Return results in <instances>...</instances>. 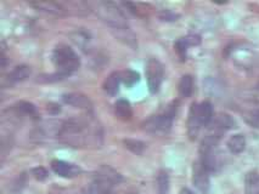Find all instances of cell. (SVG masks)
Segmentation results:
<instances>
[{
    "label": "cell",
    "mask_w": 259,
    "mask_h": 194,
    "mask_svg": "<svg viewBox=\"0 0 259 194\" xmlns=\"http://www.w3.org/2000/svg\"><path fill=\"white\" fill-rule=\"evenodd\" d=\"M57 139L71 147H100L102 129L93 118H73L61 123Z\"/></svg>",
    "instance_id": "6da1fadb"
},
{
    "label": "cell",
    "mask_w": 259,
    "mask_h": 194,
    "mask_svg": "<svg viewBox=\"0 0 259 194\" xmlns=\"http://www.w3.org/2000/svg\"><path fill=\"white\" fill-rule=\"evenodd\" d=\"M93 10L113 31L122 32L129 29L125 15L123 14L118 5L110 2H98L93 4Z\"/></svg>",
    "instance_id": "7a4b0ae2"
},
{
    "label": "cell",
    "mask_w": 259,
    "mask_h": 194,
    "mask_svg": "<svg viewBox=\"0 0 259 194\" xmlns=\"http://www.w3.org/2000/svg\"><path fill=\"white\" fill-rule=\"evenodd\" d=\"M53 62L57 68V73L67 77L76 72L80 66V59L73 49L65 44H60L54 49Z\"/></svg>",
    "instance_id": "3957f363"
},
{
    "label": "cell",
    "mask_w": 259,
    "mask_h": 194,
    "mask_svg": "<svg viewBox=\"0 0 259 194\" xmlns=\"http://www.w3.org/2000/svg\"><path fill=\"white\" fill-rule=\"evenodd\" d=\"M176 113L177 104H169L167 109H164L163 113L147 119L145 124H144V127H145V130L150 131V133H167L171 127Z\"/></svg>",
    "instance_id": "277c9868"
},
{
    "label": "cell",
    "mask_w": 259,
    "mask_h": 194,
    "mask_svg": "<svg viewBox=\"0 0 259 194\" xmlns=\"http://www.w3.org/2000/svg\"><path fill=\"white\" fill-rule=\"evenodd\" d=\"M217 141L218 137L214 135L207 136L203 140L202 146H201V160L202 165L208 171H215L218 168V157H217Z\"/></svg>",
    "instance_id": "5b68a950"
},
{
    "label": "cell",
    "mask_w": 259,
    "mask_h": 194,
    "mask_svg": "<svg viewBox=\"0 0 259 194\" xmlns=\"http://www.w3.org/2000/svg\"><path fill=\"white\" fill-rule=\"evenodd\" d=\"M163 66L156 58H150L146 63V78L149 89L152 94H156L163 82Z\"/></svg>",
    "instance_id": "8992f818"
},
{
    "label": "cell",
    "mask_w": 259,
    "mask_h": 194,
    "mask_svg": "<svg viewBox=\"0 0 259 194\" xmlns=\"http://www.w3.org/2000/svg\"><path fill=\"white\" fill-rule=\"evenodd\" d=\"M71 4L66 5V4H63V3H57V2H33V3H31L32 7L37 9V10L44 11V13H48V14L59 15V16H63V15L70 14L72 11L70 9Z\"/></svg>",
    "instance_id": "52a82bcc"
},
{
    "label": "cell",
    "mask_w": 259,
    "mask_h": 194,
    "mask_svg": "<svg viewBox=\"0 0 259 194\" xmlns=\"http://www.w3.org/2000/svg\"><path fill=\"white\" fill-rule=\"evenodd\" d=\"M209 171L198 160L194 164V184L201 192L207 193L209 189Z\"/></svg>",
    "instance_id": "ba28073f"
},
{
    "label": "cell",
    "mask_w": 259,
    "mask_h": 194,
    "mask_svg": "<svg viewBox=\"0 0 259 194\" xmlns=\"http://www.w3.org/2000/svg\"><path fill=\"white\" fill-rule=\"evenodd\" d=\"M51 169L56 175L65 178H71L80 174V169L74 164L63 162V160H54L51 163Z\"/></svg>",
    "instance_id": "9c48e42d"
},
{
    "label": "cell",
    "mask_w": 259,
    "mask_h": 194,
    "mask_svg": "<svg viewBox=\"0 0 259 194\" xmlns=\"http://www.w3.org/2000/svg\"><path fill=\"white\" fill-rule=\"evenodd\" d=\"M62 100L66 104H70V106L74 107V108L85 109V110H92L93 109L92 101H90L89 97H87L85 95L68 94V95H65V96L62 97Z\"/></svg>",
    "instance_id": "30bf717a"
},
{
    "label": "cell",
    "mask_w": 259,
    "mask_h": 194,
    "mask_svg": "<svg viewBox=\"0 0 259 194\" xmlns=\"http://www.w3.org/2000/svg\"><path fill=\"white\" fill-rule=\"evenodd\" d=\"M201 126H202V123H201L200 118H198L197 114V103H194L190 108L189 112V119H188V133L189 136L191 140H195L200 133Z\"/></svg>",
    "instance_id": "8fae6325"
},
{
    "label": "cell",
    "mask_w": 259,
    "mask_h": 194,
    "mask_svg": "<svg viewBox=\"0 0 259 194\" xmlns=\"http://www.w3.org/2000/svg\"><path fill=\"white\" fill-rule=\"evenodd\" d=\"M197 114L201 123H202V126L203 125H209L214 119L212 103L208 102V101H204V102L197 104Z\"/></svg>",
    "instance_id": "7c38bea8"
},
{
    "label": "cell",
    "mask_w": 259,
    "mask_h": 194,
    "mask_svg": "<svg viewBox=\"0 0 259 194\" xmlns=\"http://www.w3.org/2000/svg\"><path fill=\"white\" fill-rule=\"evenodd\" d=\"M122 82V77H120V73H112L111 76L105 80L104 83V90L107 92L108 95L113 96L116 95L119 90V84Z\"/></svg>",
    "instance_id": "4fadbf2b"
},
{
    "label": "cell",
    "mask_w": 259,
    "mask_h": 194,
    "mask_svg": "<svg viewBox=\"0 0 259 194\" xmlns=\"http://www.w3.org/2000/svg\"><path fill=\"white\" fill-rule=\"evenodd\" d=\"M228 148L231 153L234 154H240L245 151L246 148V139L245 136L237 134L230 137V140L228 141Z\"/></svg>",
    "instance_id": "5bb4252c"
},
{
    "label": "cell",
    "mask_w": 259,
    "mask_h": 194,
    "mask_svg": "<svg viewBox=\"0 0 259 194\" xmlns=\"http://www.w3.org/2000/svg\"><path fill=\"white\" fill-rule=\"evenodd\" d=\"M13 109L17 115H25L29 116V118H37L38 116V112L35 106L29 102H19L17 104H15Z\"/></svg>",
    "instance_id": "9a60e30c"
},
{
    "label": "cell",
    "mask_w": 259,
    "mask_h": 194,
    "mask_svg": "<svg viewBox=\"0 0 259 194\" xmlns=\"http://www.w3.org/2000/svg\"><path fill=\"white\" fill-rule=\"evenodd\" d=\"M114 113L118 116L119 119H123V120H129L132 118V107L131 103L125 100H119L117 101L116 104H114Z\"/></svg>",
    "instance_id": "2e32d148"
},
{
    "label": "cell",
    "mask_w": 259,
    "mask_h": 194,
    "mask_svg": "<svg viewBox=\"0 0 259 194\" xmlns=\"http://www.w3.org/2000/svg\"><path fill=\"white\" fill-rule=\"evenodd\" d=\"M212 123L217 131H225L235 126V120L228 114H219L215 119H213Z\"/></svg>",
    "instance_id": "e0dca14e"
},
{
    "label": "cell",
    "mask_w": 259,
    "mask_h": 194,
    "mask_svg": "<svg viewBox=\"0 0 259 194\" xmlns=\"http://www.w3.org/2000/svg\"><path fill=\"white\" fill-rule=\"evenodd\" d=\"M31 76V70L27 66H19V67L14 68L11 73L9 74V82L19 83L26 80L27 78Z\"/></svg>",
    "instance_id": "ac0fdd59"
},
{
    "label": "cell",
    "mask_w": 259,
    "mask_h": 194,
    "mask_svg": "<svg viewBox=\"0 0 259 194\" xmlns=\"http://www.w3.org/2000/svg\"><path fill=\"white\" fill-rule=\"evenodd\" d=\"M194 92V78L191 76H184L179 83V94L183 97H190Z\"/></svg>",
    "instance_id": "d6986e66"
},
{
    "label": "cell",
    "mask_w": 259,
    "mask_h": 194,
    "mask_svg": "<svg viewBox=\"0 0 259 194\" xmlns=\"http://www.w3.org/2000/svg\"><path fill=\"white\" fill-rule=\"evenodd\" d=\"M246 193L259 194V172H251L246 176Z\"/></svg>",
    "instance_id": "ffe728a7"
},
{
    "label": "cell",
    "mask_w": 259,
    "mask_h": 194,
    "mask_svg": "<svg viewBox=\"0 0 259 194\" xmlns=\"http://www.w3.org/2000/svg\"><path fill=\"white\" fill-rule=\"evenodd\" d=\"M246 120L249 125H252L255 129H259V104L251 108L246 113Z\"/></svg>",
    "instance_id": "44dd1931"
},
{
    "label": "cell",
    "mask_w": 259,
    "mask_h": 194,
    "mask_svg": "<svg viewBox=\"0 0 259 194\" xmlns=\"http://www.w3.org/2000/svg\"><path fill=\"white\" fill-rule=\"evenodd\" d=\"M120 77H122V82L124 83L126 86H133L139 82L140 77L137 72L134 71H125L123 73H120Z\"/></svg>",
    "instance_id": "7402d4cb"
},
{
    "label": "cell",
    "mask_w": 259,
    "mask_h": 194,
    "mask_svg": "<svg viewBox=\"0 0 259 194\" xmlns=\"http://www.w3.org/2000/svg\"><path fill=\"white\" fill-rule=\"evenodd\" d=\"M124 145L126 148L131 149L133 153H137V154L143 153L144 148H145V145H144L141 141H138V140H125Z\"/></svg>",
    "instance_id": "603a6c76"
},
{
    "label": "cell",
    "mask_w": 259,
    "mask_h": 194,
    "mask_svg": "<svg viewBox=\"0 0 259 194\" xmlns=\"http://www.w3.org/2000/svg\"><path fill=\"white\" fill-rule=\"evenodd\" d=\"M72 38H73V41L77 44V45L84 47V45H87V44L89 43V38L88 35L85 34V33H76L74 35H72Z\"/></svg>",
    "instance_id": "cb8c5ba5"
},
{
    "label": "cell",
    "mask_w": 259,
    "mask_h": 194,
    "mask_svg": "<svg viewBox=\"0 0 259 194\" xmlns=\"http://www.w3.org/2000/svg\"><path fill=\"white\" fill-rule=\"evenodd\" d=\"M32 174L39 181L45 180V178H47V176H48L47 170H45L44 168H35V169H33L32 170Z\"/></svg>",
    "instance_id": "d4e9b609"
},
{
    "label": "cell",
    "mask_w": 259,
    "mask_h": 194,
    "mask_svg": "<svg viewBox=\"0 0 259 194\" xmlns=\"http://www.w3.org/2000/svg\"><path fill=\"white\" fill-rule=\"evenodd\" d=\"M159 189L162 193L167 192L168 189V176L167 174H161L159 176Z\"/></svg>",
    "instance_id": "484cf974"
},
{
    "label": "cell",
    "mask_w": 259,
    "mask_h": 194,
    "mask_svg": "<svg viewBox=\"0 0 259 194\" xmlns=\"http://www.w3.org/2000/svg\"><path fill=\"white\" fill-rule=\"evenodd\" d=\"M180 194H195V193L191 192V190H190L189 188H183V189L180 190Z\"/></svg>",
    "instance_id": "4316f807"
}]
</instances>
